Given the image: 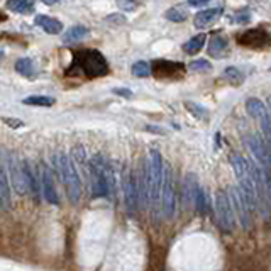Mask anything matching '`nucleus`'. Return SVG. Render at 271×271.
Wrapping results in <instances>:
<instances>
[{"mask_svg": "<svg viewBox=\"0 0 271 271\" xmlns=\"http://www.w3.org/2000/svg\"><path fill=\"white\" fill-rule=\"evenodd\" d=\"M53 166H55L61 183L65 185L66 196L71 205H77L82 195V182H80L75 161L66 153H58L53 156Z\"/></svg>", "mask_w": 271, "mask_h": 271, "instance_id": "1", "label": "nucleus"}, {"mask_svg": "<svg viewBox=\"0 0 271 271\" xmlns=\"http://www.w3.org/2000/svg\"><path fill=\"white\" fill-rule=\"evenodd\" d=\"M163 156L158 150L150 151V158L142 164L147 182V196H150V207L156 209L161 196V183H163Z\"/></svg>", "mask_w": 271, "mask_h": 271, "instance_id": "2", "label": "nucleus"}, {"mask_svg": "<svg viewBox=\"0 0 271 271\" xmlns=\"http://www.w3.org/2000/svg\"><path fill=\"white\" fill-rule=\"evenodd\" d=\"M71 68L83 71L90 78H98L109 73V63L104 55L97 50H82L73 56Z\"/></svg>", "mask_w": 271, "mask_h": 271, "instance_id": "3", "label": "nucleus"}, {"mask_svg": "<svg viewBox=\"0 0 271 271\" xmlns=\"http://www.w3.org/2000/svg\"><path fill=\"white\" fill-rule=\"evenodd\" d=\"M88 175H90V185H92L93 199L100 196H109L110 188L107 177H105V158L102 155H93L87 163Z\"/></svg>", "mask_w": 271, "mask_h": 271, "instance_id": "4", "label": "nucleus"}, {"mask_svg": "<svg viewBox=\"0 0 271 271\" xmlns=\"http://www.w3.org/2000/svg\"><path fill=\"white\" fill-rule=\"evenodd\" d=\"M161 212L166 219H173L175 210H177V192H175V177L173 169L168 163L163 164V183H161Z\"/></svg>", "mask_w": 271, "mask_h": 271, "instance_id": "5", "label": "nucleus"}, {"mask_svg": "<svg viewBox=\"0 0 271 271\" xmlns=\"http://www.w3.org/2000/svg\"><path fill=\"white\" fill-rule=\"evenodd\" d=\"M214 210H215V222L226 234H231L236 227V215H234L229 195L224 190H219L215 193L214 200Z\"/></svg>", "mask_w": 271, "mask_h": 271, "instance_id": "6", "label": "nucleus"}, {"mask_svg": "<svg viewBox=\"0 0 271 271\" xmlns=\"http://www.w3.org/2000/svg\"><path fill=\"white\" fill-rule=\"evenodd\" d=\"M227 195H229V200H231V205H232L236 219L241 222L244 231H249L253 226V217H251L254 212L253 207L249 205L248 199L244 196V193L241 192V188L239 187H231Z\"/></svg>", "mask_w": 271, "mask_h": 271, "instance_id": "7", "label": "nucleus"}, {"mask_svg": "<svg viewBox=\"0 0 271 271\" xmlns=\"http://www.w3.org/2000/svg\"><path fill=\"white\" fill-rule=\"evenodd\" d=\"M5 166L9 168V182L10 187L15 190L17 195H28L29 188L26 185L22 173V161L14 153H5Z\"/></svg>", "mask_w": 271, "mask_h": 271, "instance_id": "8", "label": "nucleus"}, {"mask_svg": "<svg viewBox=\"0 0 271 271\" xmlns=\"http://www.w3.org/2000/svg\"><path fill=\"white\" fill-rule=\"evenodd\" d=\"M246 141H248V147L251 150L254 159H256V163L264 171L271 175V155L268 146L264 144L261 134H249Z\"/></svg>", "mask_w": 271, "mask_h": 271, "instance_id": "9", "label": "nucleus"}, {"mask_svg": "<svg viewBox=\"0 0 271 271\" xmlns=\"http://www.w3.org/2000/svg\"><path fill=\"white\" fill-rule=\"evenodd\" d=\"M122 190L127 209L129 212H136L139 207V192H137V177L131 169H124L122 173Z\"/></svg>", "mask_w": 271, "mask_h": 271, "instance_id": "10", "label": "nucleus"}, {"mask_svg": "<svg viewBox=\"0 0 271 271\" xmlns=\"http://www.w3.org/2000/svg\"><path fill=\"white\" fill-rule=\"evenodd\" d=\"M39 173H41V193L44 195V199L50 202L51 205H60V196L56 193L55 188V182H53V173L50 166L46 163H41L39 166Z\"/></svg>", "mask_w": 271, "mask_h": 271, "instance_id": "11", "label": "nucleus"}, {"mask_svg": "<svg viewBox=\"0 0 271 271\" xmlns=\"http://www.w3.org/2000/svg\"><path fill=\"white\" fill-rule=\"evenodd\" d=\"M239 44L248 47H266L271 44V34L264 29H248L246 33L239 36Z\"/></svg>", "mask_w": 271, "mask_h": 271, "instance_id": "12", "label": "nucleus"}, {"mask_svg": "<svg viewBox=\"0 0 271 271\" xmlns=\"http://www.w3.org/2000/svg\"><path fill=\"white\" fill-rule=\"evenodd\" d=\"M151 73H155L156 78H178L185 73V66L182 63L159 60L155 61V65L151 68Z\"/></svg>", "mask_w": 271, "mask_h": 271, "instance_id": "13", "label": "nucleus"}, {"mask_svg": "<svg viewBox=\"0 0 271 271\" xmlns=\"http://www.w3.org/2000/svg\"><path fill=\"white\" fill-rule=\"evenodd\" d=\"M9 175L5 171V164H0V210H9L12 207V193H10Z\"/></svg>", "mask_w": 271, "mask_h": 271, "instance_id": "14", "label": "nucleus"}, {"mask_svg": "<svg viewBox=\"0 0 271 271\" xmlns=\"http://www.w3.org/2000/svg\"><path fill=\"white\" fill-rule=\"evenodd\" d=\"M220 14H222V9H205V10H200L199 14L195 15V19H193V24H195V28H199V29H204V28H209V26H212L215 22L217 19L220 17Z\"/></svg>", "mask_w": 271, "mask_h": 271, "instance_id": "15", "label": "nucleus"}, {"mask_svg": "<svg viewBox=\"0 0 271 271\" xmlns=\"http://www.w3.org/2000/svg\"><path fill=\"white\" fill-rule=\"evenodd\" d=\"M199 182H196V177L193 173H188L187 177H185V183H183V199H185V204L188 207L195 204V196L196 192H199Z\"/></svg>", "mask_w": 271, "mask_h": 271, "instance_id": "16", "label": "nucleus"}, {"mask_svg": "<svg viewBox=\"0 0 271 271\" xmlns=\"http://www.w3.org/2000/svg\"><path fill=\"white\" fill-rule=\"evenodd\" d=\"M36 24L47 34H60L63 31V24L58 19L47 17V15H36Z\"/></svg>", "mask_w": 271, "mask_h": 271, "instance_id": "17", "label": "nucleus"}, {"mask_svg": "<svg viewBox=\"0 0 271 271\" xmlns=\"http://www.w3.org/2000/svg\"><path fill=\"white\" fill-rule=\"evenodd\" d=\"M246 110H248V114L253 117V119H256V120H261L264 115L268 114V107H266V104L263 102V100H259V98H248L246 100Z\"/></svg>", "mask_w": 271, "mask_h": 271, "instance_id": "18", "label": "nucleus"}, {"mask_svg": "<svg viewBox=\"0 0 271 271\" xmlns=\"http://www.w3.org/2000/svg\"><path fill=\"white\" fill-rule=\"evenodd\" d=\"M227 47H229V44H227V39L224 36H214L209 44V55L214 58H222Z\"/></svg>", "mask_w": 271, "mask_h": 271, "instance_id": "19", "label": "nucleus"}, {"mask_svg": "<svg viewBox=\"0 0 271 271\" xmlns=\"http://www.w3.org/2000/svg\"><path fill=\"white\" fill-rule=\"evenodd\" d=\"M5 5L9 10L19 14H29L34 10V0H7Z\"/></svg>", "mask_w": 271, "mask_h": 271, "instance_id": "20", "label": "nucleus"}, {"mask_svg": "<svg viewBox=\"0 0 271 271\" xmlns=\"http://www.w3.org/2000/svg\"><path fill=\"white\" fill-rule=\"evenodd\" d=\"M205 39H207V36L205 34H199V36H193L192 39L187 41L183 44V51L187 53V55H196L202 47H204L205 44Z\"/></svg>", "mask_w": 271, "mask_h": 271, "instance_id": "21", "label": "nucleus"}, {"mask_svg": "<svg viewBox=\"0 0 271 271\" xmlns=\"http://www.w3.org/2000/svg\"><path fill=\"white\" fill-rule=\"evenodd\" d=\"M88 34H90V31L85 28V26H73V28L66 31L63 39H65V42H75V41H82L83 38H87Z\"/></svg>", "mask_w": 271, "mask_h": 271, "instance_id": "22", "label": "nucleus"}, {"mask_svg": "<svg viewBox=\"0 0 271 271\" xmlns=\"http://www.w3.org/2000/svg\"><path fill=\"white\" fill-rule=\"evenodd\" d=\"M15 71L22 77H33L34 75V63L31 58H19L15 61Z\"/></svg>", "mask_w": 271, "mask_h": 271, "instance_id": "23", "label": "nucleus"}, {"mask_svg": "<svg viewBox=\"0 0 271 271\" xmlns=\"http://www.w3.org/2000/svg\"><path fill=\"white\" fill-rule=\"evenodd\" d=\"M22 102L26 105H34V107H51L55 104V98L46 97V95H31V97L24 98Z\"/></svg>", "mask_w": 271, "mask_h": 271, "instance_id": "24", "label": "nucleus"}, {"mask_svg": "<svg viewBox=\"0 0 271 271\" xmlns=\"http://www.w3.org/2000/svg\"><path fill=\"white\" fill-rule=\"evenodd\" d=\"M187 17H188V12L183 5H177V7H171L166 10V19L171 20V22H183V20H187Z\"/></svg>", "mask_w": 271, "mask_h": 271, "instance_id": "25", "label": "nucleus"}, {"mask_svg": "<svg viewBox=\"0 0 271 271\" xmlns=\"http://www.w3.org/2000/svg\"><path fill=\"white\" fill-rule=\"evenodd\" d=\"M196 210L200 212L202 215H205L207 212H209L210 209V204H209V195H207V192L204 188H199V192H196V196H195V204Z\"/></svg>", "mask_w": 271, "mask_h": 271, "instance_id": "26", "label": "nucleus"}, {"mask_svg": "<svg viewBox=\"0 0 271 271\" xmlns=\"http://www.w3.org/2000/svg\"><path fill=\"white\" fill-rule=\"evenodd\" d=\"M185 107L188 109V112L195 115L196 119H200V120H207L209 119V110H207L205 107H202V105L199 104H195V102H185Z\"/></svg>", "mask_w": 271, "mask_h": 271, "instance_id": "27", "label": "nucleus"}, {"mask_svg": "<svg viewBox=\"0 0 271 271\" xmlns=\"http://www.w3.org/2000/svg\"><path fill=\"white\" fill-rule=\"evenodd\" d=\"M132 75L137 78H146L151 75V65L147 61H137L132 65Z\"/></svg>", "mask_w": 271, "mask_h": 271, "instance_id": "28", "label": "nucleus"}, {"mask_svg": "<svg viewBox=\"0 0 271 271\" xmlns=\"http://www.w3.org/2000/svg\"><path fill=\"white\" fill-rule=\"evenodd\" d=\"M224 77L229 80V82H232L234 85L242 83V80H244L242 71L239 70V68H236V66H227L224 70Z\"/></svg>", "mask_w": 271, "mask_h": 271, "instance_id": "29", "label": "nucleus"}, {"mask_svg": "<svg viewBox=\"0 0 271 271\" xmlns=\"http://www.w3.org/2000/svg\"><path fill=\"white\" fill-rule=\"evenodd\" d=\"M188 68L192 71H210L212 65H210V61H207V60H195L190 63Z\"/></svg>", "mask_w": 271, "mask_h": 271, "instance_id": "30", "label": "nucleus"}, {"mask_svg": "<svg viewBox=\"0 0 271 271\" xmlns=\"http://www.w3.org/2000/svg\"><path fill=\"white\" fill-rule=\"evenodd\" d=\"M115 2H117V7H120L122 10H126V12H131V10L137 9L136 0H115Z\"/></svg>", "mask_w": 271, "mask_h": 271, "instance_id": "31", "label": "nucleus"}, {"mask_svg": "<svg viewBox=\"0 0 271 271\" xmlns=\"http://www.w3.org/2000/svg\"><path fill=\"white\" fill-rule=\"evenodd\" d=\"M2 120H4L7 126L12 127V129H17V127H22V126H24V122H22V120H19V119H12V117H4Z\"/></svg>", "mask_w": 271, "mask_h": 271, "instance_id": "32", "label": "nucleus"}, {"mask_svg": "<svg viewBox=\"0 0 271 271\" xmlns=\"http://www.w3.org/2000/svg\"><path fill=\"white\" fill-rule=\"evenodd\" d=\"M112 92L115 95H120V97H124V98H131L132 97V92L129 88H114Z\"/></svg>", "mask_w": 271, "mask_h": 271, "instance_id": "33", "label": "nucleus"}, {"mask_svg": "<svg viewBox=\"0 0 271 271\" xmlns=\"http://www.w3.org/2000/svg\"><path fill=\"white\" fill-rule=\"evenodd\" d=\"M105 20H107V22H114V24H124V22H126V17L114 14V15H109V17L105 19Z\"/></svg>", "mask_w": 271, "mask_h": 271, "instance_id": "34", "label": "nucleus"}, {"mask_svg": "<svg viewBox=\"0 0 271 271\" xmlns=\"http://www.w3.org/2000/svg\"><path fill=\"white\" fill-rule=\"evenodd\" d=\"M202 4H204L202 0H188V5H192V7H199Z\"/></svg>", "mask_w": 271, "mask_h": 271, "instance_id": "35", "label": "nucleus"}, {"mask_svg": "<svg viewBox=\"0 0 271 271\" xmlns=\"http://www.w3.org/2000/svg\"><path fill=\"white\" fill-rule=\"evenodd\" d=\"M42 2H44V4H47V5H51V4H56L58 0H42Z\"/></svg>", "mask_w": 271, "mask_h": 271, "instance_id": "36", "label": "nucleus"}, {"mask_svg": "<svg viewBox=\"0 0 271 271\" xmlns=\"http://www.w3.org/2000/svg\"><path fill=\"white\" fill-rule=\"evenodd\" d=\"M268 112H269V117H271V97L268 98Z\"/></svg>", "mask_w": 271, "mask_h": 271, "instance_id": "37", "label": "nucleus"}, {"mask_svg": "<svg viewBox=\"0 0 271 271\" xmlns=\"http://www.w3.org/2000/svg\"><path fill=\"white\" fill-rule=\"evenodd\" d=\"M5 20V15H0V22H4Z\"/></svg>", "mask_w": 271, "mask_h": 271, "instance_id": "38", "label": "nucleus"}, {"mask_svg": "<svg viewBox=\"0 0 271 271\" xmlns=\"http://www.w3.org/2000/svg\"><path fill=\"white\" fill-rule=\"evenodd\" d=\"M202 2H204V4H205V2H209V0H202Z\"/></svg>", "mask_w": 271, "mask_h": 271, "instance_id": "39", "label": "nucleus"}, {"mask_svg": "<svg viewBox=\"0 0 271 271\" xmlns=\"http://www.w3.org/2000/svg\"><path fill=\"white\" fill-rule=\"evenodd\" d=\"M269 70H271V68H269Z\"/></svg>", "mask_w": 271, "mask_h": 271, "instance_id": "40", "label": "nucleus"}]
</instances>
